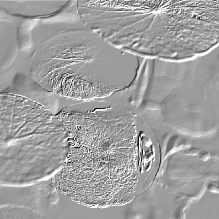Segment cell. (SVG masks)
<instances>
[{
	"instance_id": "6da1fadb",
	"label": "cell",
	"mask_w": 219,
	"mask_h": 219,
	"mask_svg": "<svg viewBox=\"0 0 219 219\" xmlns=\"http://www.w3.org/2000/svg\"><path fill=\"white\" fill-rule=\"evenodd\" d=\"M182 99L177 96H167L160 102V110L165 123L182 133L200 136L214 130L207 127L201 113L191 110Z\"/></svg>"
},
{
	"instance_id": "7a4b0ae2",
	"label": "cell",
	"mask_w": 219,
	"mask_h": 219,
	"mask_svg": "<svg viewBox=\"0 0 219 219\" xmlns=\"http://www.w3.org/2000/svg\"><path fill=\"white\" fill-rule=\"evenodd\" d=\"M146 109L152 110H160V102L153 101V100H147L146 104Z\"/></svg>"
},
{
	"instance_id": "3957f363",
	"label": "cell",
	"mask_w": 219,
	"mask_h": 219,
	"mask_svg": "<svg viewBox=\"0 0 219 219\" xmlns=\"http://www.w3.org/2000/svg\"><path fill=\"white\" fill-rule=\"evenodd\" d=\"M202 151L196 148H189L188 149L183 150V153L186 155H198L201 154Z\"/></svg>"
},
{
	"instance_id": "277c9868",
	"label": "cell",
	"mask_w": 219,
	"mask_h": 219,
	"mask_svg": "<svg viewBox=\"0 0 219 219\" xmlns=\"http://www.w3.org/2000/svg\"><path fill=\"white\" fill-rule=\"evenodd\" d=\"M218 186L217 182H212V183H211L209 185H208V190L212 192L217 193L218 192Z\"/></svg>"
},
{
	"instance_id": "5b68a950",
	"label": "cell",
	"mask_w": 219,
	"mask_h": 219,
	"mask_svg": "<svg viewBox=\"0 0 219 219\" xmlns=\"http://www.w3.org/2000/svg\"><path fill=\"white\" fill-rule=\"evenodd\" d=\"M200 156V158L202 160H208V158H210L211 155L208 152H204V153H201Z\"/></svg>"
}]
</instances>
